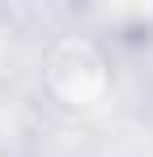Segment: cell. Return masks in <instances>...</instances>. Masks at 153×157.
Returning <instances> with one entry per match:
<instances>
[{
	"label": "cell",
	"mask_w": 153,
	"mask_h": 157,
	"mask_svg": "<svg viewBox=\"0 0 153 157\" xmlns=\"http://www.w3.org/2000/svg\"><path fill=\"white\" fill-rule=\"evenodd\" d=\"M38 85L60 110L89 115L111 98L115 72H111V59H106L98 38L55 34L43 47V59H38Z\"/></svg>",
	"instance_id": "6da1fadb"
}]
</instances>
